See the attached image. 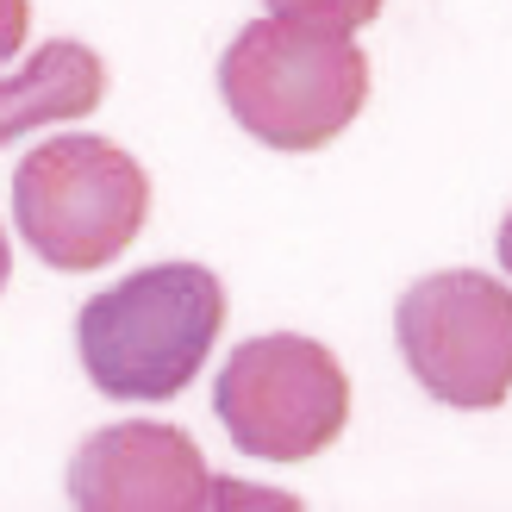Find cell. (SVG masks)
<instances>
[{"instance_id":"8","label":"cell","mask_w":512,"mask_h":512,"mask_svg":"<svg viewBox=\"0 0 512 512\" xmlns=\"http://www.w3.org/2000/svg\"><path fill=\"white\" fill-rule=\"evenodd\" d=\"M269 13H313V19H338V25H369L381 19V0H263Z\"/></svg>"},{"instance_id":"11","label":"cell","mask_w":512,"mask_h":512,"mask_svg":"<svg viewBox=\"0 0 512 512\" xmlns=\"http://www.w3.org/2000/svg\"><path fill=\"white\" fill-rule=\"evenodd\" d=\"M7 269H13V250H7V232H0V288H7Z\"/></svg>"},{"instance_id":"6","label":"cell","mask_w":512,"mask_h":512,"mask_svg":"<svg viewBox=\"0 0 512 512\" xmlns=\"http://www.w3.org/2000/svg\"><path fill=\"white\" fill-rule=\"evenodd\" d=\"M69 500L94 512H188V506H225V500H269L288 506V494H256V488H225L213 481L207 456L182 425L132 419L107 425L82 438V450L69 456Z\"/></svg>"},{"instance_id":"3","label":"cell","mask_w":512,"mask_h":512,"mask_svg":"<svg viewBox=\"0 0 512 512\" xmlns=\"http://www.w3.org/2000/svg\"><path fill=\"white\" fill-rule=\"evenodd\" d=\"M13 219L50 269H107L150 219V175L107 138H50L13 169Z\"/></svg>"},{"instance_id":"2","label":"cell","mask_w":512,"mask_h":512,"mask_svg":"<svg viewBox=\"0 0 512 512\" xmlns=\"http://www.w3.org/2000/svg\"><path fill=\"white\" fill-rule=\"evenodd\" d=\"M219 325V275L200 263H157L75 313V350L107 400H175L213 356Z\"/></svg>"},{"instance_id":"4","label":"cell","mask_w":512,"mask_h":512,"mask_svg":"<svg viewBox=\"0 0 512 512\" xmlns=\"http://www.w3.org/2000/svg\"><path fill=\"white\" fill-rule=\"evenodd\" d=\"M213 413L225 419V438L256 463H306L344 438L350 375L319 338L269 331L238 344L219 369Z\"/></svg>"},{"instance_id":"9","label":"cell","mask_w":512,"mask_h":512,"mask_svg":"<svg viewBox=\"0 0 512 512\" xmlns=\"http://www.w3.org/2000/svg\"><path fill=\"white\" fill-rule=\"evenodd\" d=\"M25 25H32V7H25V0H0V63H13V57H19Z\"/></svg>"},{"instance_id":"7","label":"cell","mask_w":512,"mask_h":512,"mask_svg":"<svg viewBox=\"0 0 512 512\" xmlns=\"http://www.w3.org/2000/svg\"><path fill=\"white\" fill-rule=\"evenodd\" d=\"M100 100H107V63L75 38H50L25 57V69L0 75V144L57 119H88Z\"/></svg>"},{"instance_id":"10","label":"cell","mask_w":512,"mask_h":512,"mask_svg":"<svg viewBox=\"0 0 512 512\" xmlns=\"http://www.w3.org/2000/svg\"><path fill=\"white\" fill-rule=\"evenodd\" d=\"M500 269H512V213H506V225H500Z\"/></svg>"},{"instance_id":"5","label":"cell","mask_w":512,"mask_h":512,"mask_svg":"<svg viewBox=\"0 0 512 512\" xmlns=\"http://www.w3.org/2000/svg\"><path fill=\"white\" fill-rule=\"evenodd\" d=\"M394 338L413 381L463 413L512 400V288L481 269H444L400 294Z\"/></svg>"},{"instance_id":"1","label":"cell","mask_w":512,"mask_h":512,"mask_svg":"<svg viewBox=\"0 0 512 512\" xmlns=\"http://www.w3.org/2000/svg\"><path fill=\"white\" fill-rule=\"evenodd\" d=\"M219 94L256 144L319 150L363 113L369 57L338 19L269 13L225 44Z\"/></svg>"}]
</instances>
